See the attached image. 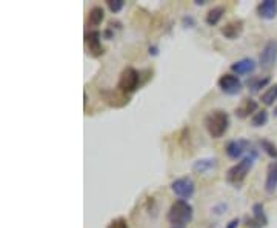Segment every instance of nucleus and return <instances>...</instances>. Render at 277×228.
<instances>
[{"label": "nucleus", "instance_id": "obj_3", "mask_svg": "<svg viewBox=\"0 0 277 228\" xmlns=\"http://www.w3.org/2000/svg\"><path fill=\"white\" fill-rule=\"evenodd\" d=\"M254 160H256V153H254V151H253L250 156L242 157L240 162H237L236 165H233V166L227 171V182H228V184H233V185H236V187H239V185L245 181L246 175H248L250 171H251V168H253V165H254Z\"/></svg>", "mask_w": 277, "mask_h": 228}, {"label": "nucleus", "instance_id": "obj_28", "mask_svg": "<svg viewBox=\"0 0 277 228\" xmlns=\"http://www.w3.org/2000/svg\"><path fill=\"white\" fill-rule=\"evenodd\" d=\"M148 52H149V55H159V48H157V46H154V45H151V46L148 48Z\"/></svg>", "mask_w": 277, "mask_h": 228}, {"label": "nucleus", "instance_id": "obj_15", "mask_svg": "<svg viewBox=\"0 0 277 228\" xmlns=\"http://www.w3.org/2000/svg\"><path fill=\"white\" fill-rule=\"evenodd\" d=\"M215 168H217V159L215 157H203L193 163V171L197 175H206Z\"/></svg>", "mask_w": 277, "mask_h": 228}, {"label": "nucleus", "instance_id": "obj_29", "mask_svg": "<svg viewBox=\"0 0 277 228\" xmlns=\"http://www.w3.org/2000/svg\"><path fill=\"white\" fill-rule=\"evenodd\" d=\"M239 223H240V220L236 217V219H233V220H230V222H228L227 228H237V226H239Z\"/></svg>", "mask_w": 277, "mask_h": 228}, {"label": "nucleus", "instance_id": "obj_16", "mask_svg": "<svg viewBox=\"0 0 277 228\" xmlns=\"http://www.w3.org/2000/svg\"><path fill=\"white\" fill-rule=\"evenodd\" d=\"M257 13L262 19H266V20L274 19L277 14V2L275 0H263L257 8Z\"/></svg>", "mask_w": 277, "mask_h": 228}, {"label": "nucleus", "instance_id": "obj_19", "mask_svg": "<svg viewBox=\"0 0 277 228\" xmlns=\"http://www.w3.org/2000/svg\"><path fill=\"white\" fill-rule=\"evenodd\" d=\"M105 19V11L102 7H92L88 13V25L89 26H99Z\"/></svg>", "mask_w": 277, "mask_h": 228}, {"label": "nucleus", "instance_id": "obj_31", "mask_svg": "<svg viewBox=\"0 0 277 228\" xmlns=\"http://www.w3.org/2000/svg\"><path fill=\"white\" fill-rule=\"evenodd\" d=\"M176 228H182V226H176Z\"/></svg>", "mask_w": 277, "mask_h": 228}, {"label": "nucleus", "instance_id": "obj_22", "mask_svg": "<svg viewBox=\"0 0 277 228\" xmlns=\"http://www.w3.org/2000/svg\"><path fill=\"white\" fill-rule=\"evenodd\" d=\"M266 122H268V111H266V109L257 111V112L254 114V116L251 118V125H253L254 128L263 127Z\"/></svg>", "mask_w": 277, "mask_h": 228}, {"label": "nucleus", "instance_id": "obj_24", "mask_svg": "<svg viewBox=\"0 0 277 228\" xmlns=\"http://www.w3.org/2000/svg\"><path fill=\"white\" fill-rule=\"evenodd\" d=\"M106 5L113 14H117L119 11H122L123 7H125V2H123V0H106Z\"/></svg>", "mask_w": 277, "mask_h": 228}, {"label": "nucleus", "instance_id": "obj_20", "mask_svg": "<svg viewBox=\"0 0 277 228\" xmlns=\"http://www.w3.org/2000/svg\"><path fill=\"white\" fill-rule=\"evenodd\" d=\"M225 14V8L224 7H214L211 8L208 13H206V17H205V22L209 25V26H214L220 22V19L224 17Z\"/></svg>", "mask_w": 277, "mask_h": 228}, {"label": "nucleus", "instance_id": "obj_1", "mask_svg": "<svg viewBox=\"0 0 277 228\" xmlns=\"http://www.w3.org/2000/svg\"><path fill=\"white\" fill-rule=\"evenodd\" d=\"M203 125H205L208 134L212 139H220L228 131L230 116H228V112L224 111V109L209 111L203 119Z\"/></svg>", "mask_w": 277, "mask_h": 228}, {"label": "nucleus", "instance_id": "obj_21", "mask_svg": "<svg viewBox=\"0 0 277 228\" xmlns=\"http://www.w3.org/2000/svg\"><path fill=\"white\" fill-rule=\"evenodd\" d=\"M260 100H262L266 106L272 105V103L277 100V83H274V85H271V87L266 88V91L262 94Z\"/></svg>", "mask_w": 277, "mask_h": 228}, {"label": "nucleus", "instance_id": "obj_5", "mask_svg": "<svg viewBox=\"0 0 277 228\" xmlns=\"http://www.w3.org/2000/svg\"><path fill=\"white\" fill-rule=\"evenodd\" d=\"M171 190L179 199L187 201V199L193 197V194L196 191V185H194L193 179L187 176V178H179V179L173 181L171 182Z\"/></svg>", "mask_w": 277, "mask_h": 228}, {"label": "nucleus", "instance_id": "obj_8", "mask_svg": "<svg viewBox=\"0 0 277 228\" xmlns=\"http://www.w3.org/2000/svg\"><path fill=\"white\" fill-rule=\"evenodd\" d=\"M275 57H277V40H268L259 57V65L262 67V70H269L275 62Z\"/></svg>", "mask_w": 277, "mask_h": 228}, {"label": "nucleus", "instance_id": "obj_12", "mask_svg": "<svg viewBox=\"0 0 277 228\" xmlns=\"http://www.w3.org/2000/svg\"><path fill=\"white\" fill-rule=\"evenodd\" d=\"M257 108H259V103L251 99V97H246L242 100V103L236 108V116L239 119H246V118H250L251 114L254 116V114L257 112Z\"/></svg>", "mask_w": 277, "mask_h": 228}, {"label": "nucleus", "instance_id": "obj_11", "mask_svg": "<svg viewBox=\"0 0 277 228\" xmlns=\"http://www.w3.org/2000/svg\"><path fill=\"white\" fill-rule=\"evenodd\" d=\"M246 228H265L268 223V219L263 211L262 204H254L253 205V216L246 219Z\"/></svg>", "mask_w": 277, "mask_h": 228}, {"label": "nucleus", "instance_id": "obj_4", "mask_svg": "<svg viewBox=\"0 0 277 228\" xmlns=\"http://www.w3.org/2000/svg\"><path fill=\"white\" fill-rule=\"evenodd\" d=\"M139 87H140V73L133 67H127L120 73V77L117 82V90L123 94L130 96Z\"/></svg>", "mask_w": 277, "mask_h": 228}, {"label": "nucleus", "instance_id": "obj_26", "mask_svg": "<svg viewBox=\"0 0 277 228\" xmlns=\"http://www.w3.org/2000/svg\"><path fill=\"white\" fill-rule=\"evenodd\" d=\"M182 23H183L185 28H194V26H196V20H194L191 16H185V17L182 19Z\"/></svg>", "mask_w": 277, "mask_h": 228}, {"label": "nucleus", "instance_id": "obj_17", "mask_svg": "<svg viewBox=\"0 0 277 228\" xmlns=\"http://www.w3.org/2000/svg\"><path fill=\"white\" fill-rule=\"evenodd\" d=\"M275 188H277V160L272 162L268 166L266 181H265V190H266V193H274Z\"/></svg>", "mask_w": 277, "mask_h": 228}, {"label": "nucleus", "instance_id": "obj_23", "mask_svg": "<svg viewBox=\"0 0 277 228\" xmlns=\"http://www.w3.org/2000/svg\"><path fill=\"white\" fill-rule=\"evenodd\" d=\"M260 147H262V150L269 156V157H272V159H277V147L272 144V142H269V140H266V139H262L260 142Z\"/></svg>", "mask_w": 277, "mask_h": 228}, {"label": "nucleus", "instance_id": "obj_2", "mask_svg": "<svg viewBox=\"0 0 277 228\" xmlns=\"http://www.w3.org/2000/svg\"><path fill=\"white\" fill-rule=\"evenodd\" d=\"M193 207L188 201H183V199H179V201L173 202V205L168 210L167 219L170 223L176 225V226H183L191 222L193 219Z\"/></svg>", "mask_w": 277, "mask_h": 228}, {"label": "nucleus", "instance_id": "obj_14", "mask_svg": "<svg viewBox=\"0 0 277 228\" xmlns=\"http://www.w3.org/2000/svg\"><path fill=\"white\" fill-rule=\"evenodd\" d=\"M256 62L253 61V59H242V61H239V62H234L233 65H231V71L236 74V76H246V74H251V73H254V70H256Z\"/></svg>", "mask_w": 277, "mask_h": 228}, {"label": "nucleus", "instance_id": "obj_13", "mask_svg": "<svg viewBox=\"0 0 277 228\" xmlns=\"http://www.w3.org/2000/svg\"><path fill=\"white\" fill-rule=\"evenodd\" d=\"M222 34L228 39V40H236L240 34H242V31H243V20H240V19H236V20H231V22H228L225 26H222Z\"/></svg>", "mask_w": 277, "mask_h": 228}, {"label": "nucleus", "instance_id": "obj_27", "mask_svg": "<svg viewBox=\"0 0 277 228\" xmlns=\"http://www.w3.org/2000/svg\"><path fill=\"white\" fill-rule=\"evenodd\" d=\"M102 37H105L106 40H111L114 37V33H113V28H106V30L102 33Z\"/></svg>", "mask_w": 277, "mask_h": 228}, {"label": "nucleus", "instance_id": "obj_9", "mask_svg": "<svg viewBox=\"0 0 277 228\" xmlns=\"http://www.w3.org/2000/svg\"><path fill=\"white\" fill-rule=\"evenodd\" d=\"M251 147L250 140L246 139H234V140H230L227 147H225V153L230 159H239L246 150Z\"/></svg>", "mask_w": 277, "mask_h": 228}, {"label": "nucleus", "instance_id": "obj_18", "mask_svg": "<svg viewBox=\"0 0 277 228\" xmlns=\"http://www.w3.org/2000/svg\"><path fill=\"white\" fill-rule=\"evenodd\" d=\"M269 77H259V76H253L246 80V87L250 88V91L254 94V93H259L260 88H265L266 85L269 83Z\"/></svg>", "mask_w": 277, "mask_h": 228}, {"label": "nucleus", "instance_id": "obj_6", "mask_svg": "<svg viewBox=\"0 0 277 228\" xmlns=\"http://www.w3.org/2000/svg\"><path fill=\"white\" fill-rule=\"evenodd\" d=\"M217 85H219V88L225 94H228V96H236L243 88V83L240 82L239 76H236V74H224V76H220V79L217 80Z\"/></svg>", "mask_w": 277, "mask_h": 228}, {"label": "nucleus", "instance_id": "obj_25", "mask_svg": "<svg viewBox=\"0 0 277 228\" xmlns=\"http://www.w3.org/2000/svg\"><path fill=\"white\" fill-rule=\"evenodd\" d=\"M106 228H130L128 226V222L127 219H123V217H117V219H113Z\"/></svg>", "mask_w": 277, "mask_h": 228}, {"label": "nucleus", "instance_id": "obj_30", "mask_svg": "<svg viewBox=\"0 0 277 228\" xmlns=\"http://www.w3.org/2000/svg\"><path fill=\"white\" fill-rule=\"evenodd\" d=\"M196 5H205L206 4V0H194Z\"/></svg>", "mask_w": 277, "mask_h": 228}, {"label": "nucleus", "instance_id": "obj_7", "mask_svg": "<svg viewBox=\"0 0 277 228\" xmlns=\"http://www.w3.org/2000/svg\"><path fill=\"white\" fill-rule=\"evenodd\" d=\"M85 43L88 46V51L92 57H100L105 52V48L102 46V33L99 30H91L85 34Z\"/></svg>", "mask_w": 277, "mask_h": 228}, {"label": "nucleus", "instance_id": "obj_10", "mask_svg": "<svg viewBox=\"0 0 277 228\" xmlns=\"http://www.w3.org/2000/svg\"><path fill=\"white\" fill-rule=\"evenodd\" d=\"M100 96L103 97V100L111 105V106H116V108H120V106H125L130 99L127 94L120 93L119 90H102L100 91Z\"/></svg>", "mask_w": 277, "mask_h": 228}]
</instances>
